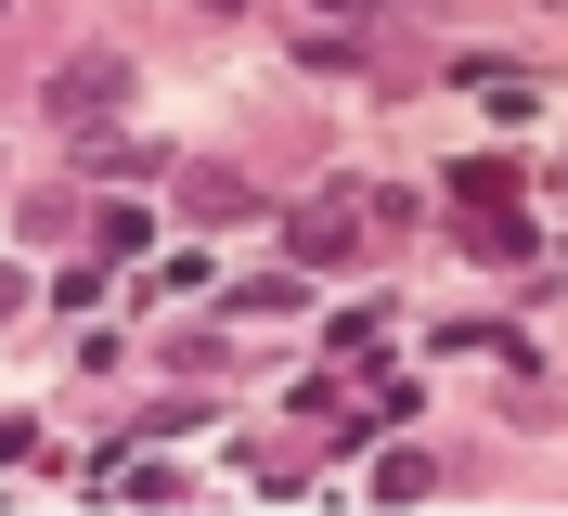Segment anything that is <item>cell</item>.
Masks as SVG:
<instances>
[{"label": "cell", "mask_w": 568, "mask_h": 516, "mask_svg": "<svg viewBox=\"0 0 568 516\" xmlns=\"http://www.w3.org/2000/svg\"><path fill=\"white\" fill-rule=\"evenodd\" d=\"M116 103H130V65H116V52H78V65H52V117H65V130H104Z\"/></svg>", "instance_id": "obj_1"}, {"label": "cell", "mask_w": 568, "mask_h": 516, "mask_svg": "<svg viewBox=\"0 0 568 516\" xmlns=\"http://www.w3.org/2000/svg\"><path fill=\"white\" fill-rule=\"evenodd\" d=\"M453 194H465V245H478V259H530V220H517V194H504L491 169H465Z\"/></svg>", "instance_id": "obj_2"}, {"label": "cell", "mask_w": 568, "mask_h": 516, "mask_svg": "<svg viewBox=\"0 0 568 516\" xmlns=\"http://www.w3.org/2000/svg\"><path fill=\"white\" fill-rule=\"evenodd\" d=\"M181 220H194V233H233V220H258V194L233 169H181Z\"/></svg>", "instance_id": "obj_3"}, {"label": "cell", "mask_w": 568, "mask_h": 516, "mask_svg": "<svg viewBox=\"0 0 568 516\" xmlns=\"http://www.w3.org/2000/svg\"><path fill=\"white\" fill-rule=\"evenodd\" d=\"M349 245H362V194H336V206H311V220H297V259H311V272H336Z\"/></svg>", "instance_id": "obj_4"}, {"label": "cell", "mask_w": 568, "mask_h": 516, "mask_svg": "<svg viewBox=\"0 0 568 516\" xmlns=\"http://www.w3.org/2000/svg\"><path fill=\"white\" fill-rule=\"evenodd\" d=\"M426 490H439V465H426V452H388V465H375V504H426Z\"/></svg>", "instance_id": "obj_5"}]
</instances>
